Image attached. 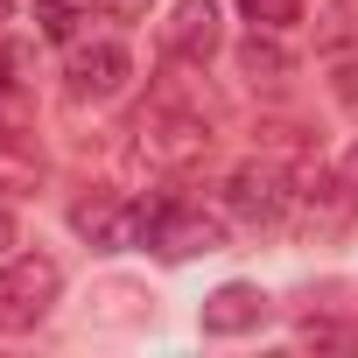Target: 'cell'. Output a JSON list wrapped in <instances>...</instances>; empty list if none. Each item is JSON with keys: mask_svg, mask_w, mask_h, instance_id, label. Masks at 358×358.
Listing matches in <instances>:
<instances>
[{"mask_svg": "<svg viewBox=\"0 0 358 358\" xmlns=\"http://www.w3.org/2000/svg\"><path fill=\"white\" fill-rule=\"evenodd\" d=\"M211 120L197 113V106H176V99H155L141 120H134V148H141V162L148 169H169V176H183V169H197L204 155H211Z\"/></svg>", "mask_w": 358, "mask_h": 358, "instance_id": "1", "label": "cell"}, {"mask_svg": "<svg viewBox=\"0 0 358 358\" xmlns=\"http://www.w3.org/2000/svg\"><path fill=\"white\" fill-rule=\"evenodd\" d=\"M57 288H64V267H57L50 253H22V260H8V267H0V337L36 330V323L50 316Z\"/></svg>", "mask_w": 358, "mask_h": 358, "instance_id": "2", "label": "cell"}, {"mask_svg": "<svg viewBox=\"0 0 358 358\" xmlns=\"http://www.w3.org/2000/svg\"><path fill=\"white\" fill-rule=\"evenodd\" d=\"M288 204H295V176L281 162H239L225 176V211L246 225H281Z\"/></svg>", "mask_w": 358, "mask_h": 358, "instance_id": "3", "label": "cell"}, {"mask_svg": "<svg viewBox=\"0 0 358 358\" xmlns=\"http://www.w3.org/2000/svg\"><path fill=\"white\" fill-rule=\"evenodd\" d=\"M127 78H134V57H127V43H113V36H78L71 43V64H64V92L85 106H99V99H120L127 92Z\"/></svg>", "mask_w": 358, "mask_h": 358, "instance_id": "4", "label": "cell"}, {"mask_svg": "<svg viewBox=\"0 0 358 358\" xmlns=\"http://www.w3.org/2000/svg\"><path fill=\"white\" fill-rule=\"evenodd\" d=\"M141 239L162 253V260H190V253H218L225 246V225L211 218V211H197V204H155L148 218H141Z\"/></svg>", "mask_w": 358, "mask_h": 358, "instance_id": "5", "label": "cell"}, {"mask_svg": "<svg viewBox=\"0 0 358 358\" xmlns=\"http://www.w3.org/2000/svg\"><path fill=\"white\" fill-rule=\"evenodd\" d=\"M141 218H148V204H127V197H113V190H92V197H78V204H71L78 239H92L99 253L134 246V239H141Z\"/></svg>", "mask_w": 358, "mask_h": 358, "instance_id": "6", "label": "cell"}, {"mask_svg": "<svg viewBox=\"0 0 358 358\" xmlns=\"http://www.w3.org/2000/svg\"><path fill=\"white\" fill-rule=\"evenodd\" d=\"M162 57L204 71L218 57V0H176V15L162 22Z\"/></svg>", "mask_w": 358, "mask_h": 358, "instance_id": "7", "label": "cell"}, {"mask_svg": "<svg viewBox=\"0 0 358 358\" xmlns=\"http://www.w3.org/2000/svg\"><path fill=\"white\" fill-rule=\"evenodd\" d=\"M36 183H43V141H36V127L0 113V197H36Z\"/></svg>", "mask_w": 358, "mask_h": 358, "instance_id": "8", "label": "cell"}, {"mask_svg": "<svg viewBox=\"0 0 358 358\" xmlns=\"http://www.w3.org/2000/svg\"><path fill=\"white\" fill-rule=\"evenodd\" d=\"M260 316H267V295H260L253 281H225V288H211V295H204V330H211V337L260 330Z\"/></svg>", "mask_w": 358, "mask_h": 358, "instance_id": "9", "label": "cell"}, {"mask_svg": "<svg viewBox=\"0 0 358 358\" xmlns=\"http://www.w3.org/2000/svg\"><path fill=\"white\" fill-rule=\"evenodd\" d=\"M78 29H85V8H71V0H36V36L78 43Z\"/></svg>", "mask_w": 358, "mask_h": 358, "instance_id": "10", "label": "cell"}, {"mask_svg": "<svg viewBox=\"0 0 358 358\" xmlns=\"http://www.w3.org/2000/svg\"><path fill=\"white\" fill-rule=\"evenodd\" d=\"M239 71H246L253 85H281V78H288V57H281L274 43H260V36H253V43L239 50Z\"/></svg>", "mask_w": 358, "mask_h": 358, "instance_id": "11", "label": "cell"}, {"mask_svg": "<svg viewBox=\"0 0 358 358\" xmlns=\"http://www.w3.org/2000/svg\"><path fill=\"white\" fill-rule=\"evenodd\" d=\"M15 71H22V50H0V113H8V120H29V85H22Z\"/></svg>", "mask_w": 358, "mask_h": 358, "instance_id": "12", "label": "cell"}, {"mask_svg": "<svg viewBox=\"0 0 358 358\" xmlns=\"http://www.w3.org/2000/svg\"><path fill=\"white\" fill-rule=\"evenodd\" d=\"M253 29H295L302 22V0H239Z\"/></svg>", "mask_w": 358, "mask_h": 358, "instance_id": "13", "label": "cell"}, {"mask_svg": "<svg viewBox=\"0 0 358 358\" xmlns=\"http://www.w3.org/2000/svg\"><path fill=\"white\" fill-rule=\"evenodd\" d=\"M330 92H337V106H344V113L358 120V57H351V64H337V78H330Z\"/></svg>", "mask_w": 358, "mask_h": 358, "instance_id": "14", "label": "cell"}, {"mask_svg": "<svg viewBox=\"0 0 358 358\" xmlns=\"http://www.w3.org/2000/svg\"><path fill=\"white\" fill-rule=\"evenodd\" d=\"M85 8H106V15H148V0H85Z\"/></svg>", "mask_w": 358, "mask_h": 358, "instance_id": "15", "label": "cell"}, {"mask_svg": "<svg viewBox=\"0 0 358 358\" xmlns=\"http://www.w3.org/2000/svg\"><path fill=\"white\" fill-rule=\"evenodd\" d=\"M8 246H15V218H8V211H0V253H8Z\"/></svg>", "mask_w": 358, "mask_h": 358, "instance_id": "16", "label": "cell"}, {"mask_svg": "<svg viewBox=\"0 0 358 358\" xmlns=\"http://www.w3.org/2000/svg\"><path fill=\"white\" fill-rule=\"evenodd\" d=\"M344 183H351V190H358V148H351V155H344Z\"/></svg>", "mask_w": 358, "mask_h": 358, "instance_id": "17", "label": "cell"}, {"mask_svg": "<svg viewBox=\"0 0 358 358\" xmlns=\"http://www.w3.org/2000/svg\"><path fill=\"white\" fill-rule=\"evenodd\" d=\"M0 22H8V0H0Z\"/></svg>", "mask_w": 358, "mask_h": 358, "instance_id": "18", "label": "cell"}]
</instances>
